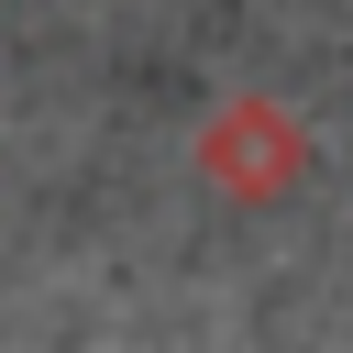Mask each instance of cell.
I'll return each instance as SVG.
<instances>
[{
    "label": "cell",
    "instance_id": "obj_1",
    "mask_svg": "<svg viewBox=\"0 0 353 353\" xmlns=\"http://www.w3.org/2000/svg\"><path fill=\"white\" fill-rule=\"evenodd\" d=\"M309 165H320L309 121H298L287 99H265V88H232V99L199 121V176H210L232 210H276V199H298Z\"/></svg>",
    "mask_w": 353,
    "mask_h": 353
}]
</instances>
